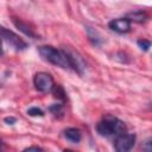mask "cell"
Returning a JSON list of instances; mask_svg holds the SVG:
<instances>
[{
	"label": "cell",
	"instance_id": "obj_1",
	"mask_svg": "<svg viewBox=\"0 0 152 152\" xmlns=\"http://www.w3.org/2000/svg\"><path fill=\"white\" fill-rule=\"evenodd\" d=\"M127 127L124 121L119 120L118 118L107 116L102 121H100L96 125V131L102 137H109V135H120L126 132Z\"/></svg>",
	"mask_w": 152,
	"mask_h": 152
},
{
	"label": "cell",
	"instance_id": "obj_2",
	"mask_svg": "<svg viewBox=\"0 0 152 152\" xmlns=\"http://www.w3.org/2000/svg\"><path fill=\"white\" fill-rule=\"evenodd\" d=\"M38 52L43 57V59L48 61L49 63H51L53 65L61 66L63 69L70 68L68 57L63 50H57L50 45H43V46L38 48Z\"/></svg>",
	"mask_w": 152,
	"mask_h": 152
},
{
	"label": "cell",
	"instance_id": "obj_3",
	"mask_svg": "<svg viewBox=\"0 0 152 152\" xmlns=\"http://www.w3.org/2000/svg\"><path fill=\"white\" fill-rule=\"evenodd\" d=\"M33 84L38 91L48 93V91H51L52 87L55 86V82H53V77L50 74L39 71L33 77Z\"/></svg>",
	"mask_w": 152,
	"mask_h": 152
},
{
	"label": "cell",
	"instance_id": "obj_4",
	"mask_svg": "<svg viewBox=\"0 0 152 152\" xmlns=\"http://www.w3.org/2000/svg\"><path fill=\"white\" fill-rule=\"evenodd\" d=\"M63 51L65 52L68 61H69V65L72 70H75L77 74L82 75L84 69H86V63L83 61V57L75 50H72L71 48H64Z\"/></svg>",
	"mask_w": 152,
	"mask_h": 152
},
{
	"label": "cell",
	"instance_id": "obj_5",
	"mask_svg": "<svg viewBox=\"0 0 152 152\" xmlns=\"http://www.w3.org/2000/svg\"><path fill=\"white\" fill-rule=\"evenodd\" d=\"M0 36L5 39V42L7 44H10L12 48H14L17 51H20V50H25L27 48V44L18 36L15 34L14 32L0 26Z\"/></svg>",
	"mask_w": 152,
	"mask_h": 152
},
{
	"label": "cell",
	"instance_id": "obj_6",
	"mask_svg": "<svg viewBox=\"0 0 152 152\" xmlns=\"http://www.w3.org/2000/svg\"><path fill=\"white\" fill-rule=\"evenodd\" d=\"M135 144V134L124 133L116 137L114 141L115 152H129Z\"/></svg>",
	"mask_w": 152,
	"mask_h": 152
},
{
	"label": "cell",
	"instance_id": "obj_7",
	"mask_svg": "<svg viewBox=\"0 0 152 152\" xmlns=\"http://www.w3.org/2000/svg\"><path fill=\"white\" fill-rule=\"evenodd\" d=\"M110 30L118 33H127L131 30V21L127 18H116L108 23Z\"/></svg>",
	"mask_w": 152,
	"mask_h": 152
},
{
	"label": "cell",
	"instance_id": "obj_8",
	"mask_svg": "<svg viewBox=\"0 0 152 152\" xmlns=\"http://www.w3.org/2000/svg\"><path fill=\"white\" fill-rule=\"evenodd\" d=\"M13 24H14L15 27H17L19 31H21L25 36H27V37H30V38H34V39L38 38L37 33L34 32V30H33L28 24L21 21L20 19H17V18H13Z\"/></svg>",
	"mask_w": 152,
	"mask_h": 152
},
{
	"label": "cell",
	"instance_id": "obj_9",
	"mask_svg": "<svg viewBox=\"0 0 152 152\" xmlns=\"http://www.w3.org/2000/svg\"><path fill=\"white\" fill-rule=\"evenodd\" d=\"M64 137H65L69 141L77 144V142H80V140H81V138H82V134H81V131H80L78 128L69 127V128H66V129L64 131Z\"/></svg>",
	"mask_w": 152,
	"mask_h": 152
},
{
	"label": "cell",
	"instance_id": "obj_10",
	"mask_svg": "<svg viewBox=\"0 0 152 152\" xmlns=\"http://www.w3.org/2000/svg\"><path fill=\"white\" fill-rule=\"evenodd\" d=\"M87 32H88V38L90 40V43L95 46H100L102 44V39H101V36L99 34V32L93 28V27H87Z\"/></svg>",
	"mask_w": 152,
	"mask_h": 152
},
{
	"label": "cell",
	"instance_id": "obj_11",
	"mask_svg": "<svg viewBox=\"0 0 152 152\" xmlns=\"http://www.w3.org/2000/svg\"><path fill=\"white\" fill-rule=\"evenodd\" d=\"M129 21H137V23H142V21H145L147 18H148V15L146 14V12H142V11H134V12H131V13H128L127 14V17H126Z\"/></svg>",
	"mask_w": 152,
	"mask_h": 152
},
{
	"label": "cell",
	"instance_id": "obj_12",
	"mask_svg": "<svg viewBox=\"0 0 152 152\" xmlns=\"http://www.w3.org/2000/svg\"><path fill=\"white\" fill-rule=\"evenodd\" d=\"M51 91H52V94H53V97H56L57 100H59V101L64 104V102L66 101V93H65V90L63 89V87L59 86V84H55V86L52 87Z\"/></svg>",
	"mask_w": 152,
	"mask_h": 152
},
{
	"label": "cell",
	"instance_id": "obj_13",
	"mask_svg": "<svg viewBox=\"0 0 152 152\" xmlns=\"http://www.w3.org/2000/svg\"><path fill=\"white\" fill-rule=\"evenodd\" d=\"M49 110L56 116V118H63L64 115V104L63 103H55L49 107Z\"/></svg>",
	"mask_w": 152,
	"mask_h": 152
},
{
	"label": "cell",
	"instance_id": "obj_14",
	"mask_svg": "<svg viewBox=\"0 0 152 152\" xmlns=\"http://www.w3.org/2000/svg\"><path fill=\"white\" fill-rule=\"evenodd\" d=\"M27 115H30V116H44V112L38 107H31L27 109Z\"/></svg>",
	"mask_w": 152,
	"mask_h": 152
},
{
	"label": "cell",
	"instance_id": "obj_15",
	"mask_svg": "<svg viewBox=\"0 0 152 152\" xmlns=\"http://www.w3.org/2000/svg\"><path fill=\"white\" fill-rule=\"evenodd\" d=\"M137 44H138V46H139L141 50H144V51H147V50L151 48V42L147 40V39H139V40L137 42Z\"/></svg>",
	"mask_w": 152,
	"mask_h": 152
},
{
	"label": "cell",
	"instance_id": "obj_16",
	"mask_svg": "<svg viewBox=\"0 0 152 152\" xmlns=\"http://www.w3.org/2000/svg\"><path fill=\"white\" fill-rule=\"evenodd\" d=\"M142 151H144V152H152V147H151V139H147V140L142 144Z\"/></svg>",
	"mask_w": 152,
	"mask_h": 152
},
{
	"label": "cell",
	"instance_id": "obj_17",
	"mask_svg": "<svg viewBox=\"0 0 152 152\" xmlns=\"http://www.w3.org/2000/svg\"><path fill=\"white\" fill-rule=\"evenodd\" d=\"M23 152H44V151L38 146H30V147L25 148Z\"/></svg>",
	"mask_w": 152,
	"mask_h": 152
},
{
	"label": "cell",
	"instance_id": "obj_18",
	"mask_svg": "<svg viewBox=\"0 0 152 152\" xmlns=\"http://www.w3.org/2000/svg\"><path fill=\"white\" fill-rule=\"evenodd\" d=\"M4 120H5V122H6L7 125H14V124L17 122V119H15L14 116H7V118H5Z\"/></svg>",
	"mask_w": 152,
	"mask_h": 152
},
{
	"label": "cell",
	"instance_id": "obj_19",
	"mask_svg": "<svg viewBox=\"0 0 152 152\" xmlns=\"http://www.w3.org/2000/svg\"><path fill=\"white\" fill-rule=\"evenodd\" d=\"M6 148H7L6 144L0 139V152H6Z\"/></svg>",
	"mask_w": 152,
	"mask_h": 152
},
{
	"label": "cell",
	"instance_id": "obj_20",
	"mask_svg": "<svg viewBox=\"0 0 152 152\" xmlns=\"http://www.w3.org/2000/svg\"><path fill=\"white\" fill-rule=\"evenodd\" d=\"M63 152H74V151H72V150H69V148H65Z\"/></svg>",
	"mask_w": 152,
	"mask_h": 152
},
{
	"label": "cell",
	"instance_id": "obj_21",
	"mask_svg": "<svg viewBox=\"0 0 152 152\" xmlns=\"http://www.w3.org/2000/svg\"><path fill=\"white\" fill-rule=\"evenodd\" d=\"M2 53V48H1V40H0V55Z\"/></svg>",
	"mask_w": 152,
	"mask_h": 152
},
{
	"label": "cell",
	"instance_id": "obj_22",
	"mask_svg": "<svg viewBox=\"0 0 152 152\" xmlns=\"http://www.w3.org/2000/svg\"><path fill=\"white\" fill-rule=\"evenodd\" d=\"M0 88H1V83H0Z\"/></svg>",
	"mask_w": 152,
	"mask_h": 152
}]
</instances>
